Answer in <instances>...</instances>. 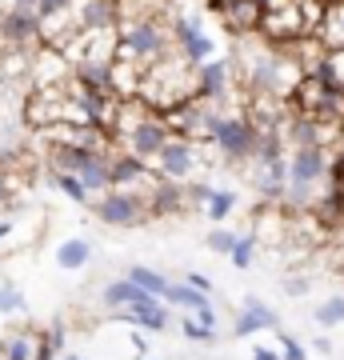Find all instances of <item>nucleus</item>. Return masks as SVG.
<instances>
[{"label":"nucleus","mask_w":344,"mask_h":360,"mask_svg":"<svg viewBox=\"0 0 344 360\" xmlns=\"http://www.w3.org/2000/svg\"><path fill=\"white\" fill-rule=\"evenodd\" d=\"M168 52H177V40H172V20L165 16V8L136 16V20H120V28H116V60L136 65L144 72L156 60H165Z\"/></svg>","instance_id":"1"},{"label":"nucleus","mask_w":344,"mask_h":360,"mask_svg":"<svg viewBox=\"0 0 344 360\" xmlns=\"http://www.w3.org/2000/svg\"><path fill=\"white\" fill-rule=\"evenodd\" d=\"M136 96L148 108H156V112H172V108H180L184 101L196 96V68L180 52H168L165 60H156L153 68H144Z\"/></svg>","instance_id":"2"},{"label":"nucleus","mask_w":344,"mask_h":360,"mask_svg":"<svg viewBox=\"0 0 344 360\" xmlns=\"http://www.w3.org/2000/svg\"><path fill=\"white\" fill-rule=\"evenodd\" d=\"M256 141H260V124H256L248 112L241 108H212V120H208V144H217L220 156L241 165V160H253Z\"/></svg>","instance_id":"3"},{"label":"nucleus","mask_w":344,"mask_h":360,"mask_svg":"<svg viewBox=\"0 0 344 360\" xmlns=\"http://www.w3.org/2000/svg\"><path fill=\"white\" fill-rule=\"evenodd\" d=\"M96 220L108 229H141L153 220V205H148V188H108L101 200L92 205Z\"/></svg>","instance_id":"4"},{"label":"nucleus","mask_w":344,"mask_h":360,"mask_svg":"<svg viewBox=\"0 0 344 360\" xmlns=\"http://www.w3.org/2000/svg\"><path fill=\"white\" fill-rule=\"evenodd\" d=\"M232 89H241L232 56H212V60L196 65V96H200V101H208L212 108L224 112L229 101H232Z\"/></svg>","instance_id":"5"},{"label":"nucleus","mask_w":344,"mask_h":360,"mask_svg":"<svg viewBox=\"0 0 344 360\" xmlns=\"http://www.w3.org/2000/svg\"><path fill=\"white\" fill-rule=\"evenodd\" d=\"M172 40H177V52L192 68L217 56V40L208 37V28H204L200 16H184V13L172 16Z\"/></svg>","instance_id":"6"},{"label":"nucleus","mask_w":344,"mask_h":360,"mask_svg":"<svg viewBox=\"0 0 344 360\" xmlns=\"http://www.w3.org/2000/svg\"><path fill=\"white\" fill-rule=\"evenodd\" d=\"M196 165H200V156H196V141H189V136H168V144L156 153L153 168L156 176H168V180H189L192 172H196Z\"/></svg>","instance_id":"7"},{"label":"nucleus","mask_w":344,"mask_h":360,"mask_svg":"<svg viewBox=\"0 0 344 360\" xmlns=\"http://www.w3.org/2000/svg\"><path fill=\"white\" fill-rule=\"evenodd\" d=\"M0 44H4L8 52L40 49V13L4 8V13H0Z\"/></svg>","instance_id":"8"},{"label":"nucleus","mask_w":344,"mask_h":360,"mask_svg":"<svg viewBox=\"0 0 344 360\" xmlns=\"http://www.w3.org/2000/svg\"><path fill=\"white\" fill-rule=\"evenodd\" d=\"M208 8L220 16V25L229 28L236 40L260 32V16H265V4L260 0H212Z\"/></svg>","instance_id":"9"},{"label":"nucleus","mask_w":344,"mask_h":360,"mask_svg":"<svg viewBox=\"0 0 344 360\" xmlns=\"http://www.w3.org/2000/svg\"><path fill=\"white\" fill-rule=\"evenodd\" d=\"M56 348L49 345L44 333H32V328H20V333H8L0 340V356L4 360H52Z\"/></svg>","instance_id":"10"},{"label":"nucleus","mask_w":344,"mask_h":360,"mask_svg":"<svg viewBox=\"0 0 344 360\" xmlns=\"http://www.w3.org/2000/svg\"><path fill=\"white\" fill-rule=\"evenodd\" d=\"M148 205H153V217H180L189 208V188L180 180L153 176L148 180Z\"/></svg>","instance_id":"11"},{"label":"nucleus","mask_w":344,"mask_h":360,"mask_svg":"<svg viewBox=\"0 0 344 360\" xmlns=\"http://www.w3.org/2000/svg\"><path fill=\"white\" fill-rule=\"evenodd\" d=\"M113 316L116 321L136 324V328H144V333H165L168 324H172V312H168V304L160 300V296L141 300V304H128V309H116Z\"/></svg>","instance_id":"12"},{"label":"nucleus","mask_w":344,"mask_h":360,"mask_svg":"<svg viewBox=\"0 0 344 360\" xmlns=\"http://www.w3.org/2000/svg\"><path fill=\"white\" fill-rule=\"evenodd\" d=\"M268 328H281V316L268 309L265 300H256V296H248L244 300V309L236 312V321H232V336H241V340H248V336L256 333H268Z\"/></svg>","instance_id":"13"},{"label":"nucleus","mask_w":344,"mask_h":360,"mask_svg":"<svg viewBox=\"0 0 344 360\" xmlns=\"http://www.w3.org/2000/svg\"><path fill=\"white\" fill-rule=\"evenodd\" d=\"M101 300H104V309L116 312V309H128V304H141V300H153V292H144L136 281L120 276V281H108V284H104Z\"/></svg>","instance_id":"14"},{"label":"nucleus","mask_w":344,"mask_h":360,"mask_svg":"<svg viewBox=\"0 0 344 360\" xmlns=\"http://www.w3.org/2000/svg\"><path fill=\"white\" fill-rule=\"evenodd\" d=\"M317 40H320L329 52L344 49V0H340V4H324L320 25H317Z\"/></svg>","instance_id":"15"},{"label":"nucleus","mask_w":344,"mask_h":360,"mask_svg":"<svg viewBox=\"0 0 344 360\" xmlns=\"http://www.w3.org/2000/svg\"><path fill=\"white\" fill-rule=\"evenodd\" d=\"M165 304L168 309H184V312H200L208 309L212 300H208V292H200V288H192L189 281H172L165 292Z\"/></svg>","instance_id":"16"},{"label":"nucleus","mask_w":344,"mask_h":360,"mask_svg":"<svg viewBox=\"0 0 344 360\" xmlns=\"http://www.w3.org/2000/svg\"><path fill=\"white\" fill-rule=\"evenodd\" d=\"M89 260H92V245L84 236H72V240H64V245L56 248V264H60L64 272H80Z\"/></svg>","instance_id":"17"},{"label":"nucleus","mask_w":344,"mask_h":360,"mask_svg":"<svg viewBox=\"0 0 344 360\" xmlns=\"http://www.w3.org/2000/svg\"><path fill=\"white\" fill-rule=\"evenodd\" d=\"M125 276H128V281H136V284H141V288H144V292H153V296H160V300H165V292H168V284H172V281H168V276H165V272H156V269H148V264H132V269H128Z\"/></svg>","instance_id":"18"},{"label":"nucleus","mask_w":344,"mask_h":360,"mask_svg":"<svg viewBox=\"0 0 344 360\" xmlns=\"http://www.w3.org/2000/svg\"><path fill=\"white\" fill-rule=\"evenodd\" d=\"M232 208H236V193L229 188H212V196L204 200V217L212 220V224H224L232 217Z\"/></svg>","instance_id":"19"},{"label":"nucleus","mask_w":344,"mask_h":360,"mask_svg":"<svg viewBox=\"0 0 344 360\" xmlns=\"http://www.w3.org/2000/svg\"><path fill=\"white\" fill-rule=\"evenodd\" d=\"M52 188L64 193L72 205H89V200H92V193L84 188V180H80L77 172H52Z\"/></svg>","instance_id":"20"},{"label":"nucleus","mask_w":344,"mask_h":360,"mask_svg":"<svg viewBox=\"0 0 344 360\" xmlns=\"http://www.w3.org/2000/svg\"><path fill=\"white\" fill-rule=\"evenodd\" d=\"M312 321H317L320 328H336V324H344V296H329L324 304H317Z\"/></svg>","instance_id":"21"},{"label":"nucleus","mask_w":344,"mask_h":360,"mask_svg":"<svg viewBox=\"0 0 344 360\" xmlns=\"http://www.w3.org/2000/svg\"><path fill=\"white\" fill-rule=\"evenodd\" d=\"M320 77L329 80L336 92H344V49H336V52H329L324 60H320V68H317Z\"/></svg>","instance_id":"22"},{"label":"nucleus","mask_w":344,"mask_h":360,"mask_svg":"<svg viewBox=\"0 0 344 360\" xmlns=\"http://www.w3.org/2000/svg\"><path fill=\"white\" fill-rule=\"evenodd\" d=\"M180 333H184V340H196V345H212V340H217V328H212V324H204V321H196L192 312H184Z\"/></svg>","instance_id":"23"},{"label":"nucleus","mask_w":344,"mask_h":360,"mask_svg":"<svg viewBox=\"0 0 344 360\" xmlns=\"http://www.w3.org/2000/svg\"><path fill=\"white\" fill-rule=\"evenodd\" d=\"M256 236L253 232H244V236H236V245H232V252H229V260L236 264V269H253V260H256Z\"/></svg>","instance_id":"24"},{"label":"nucleus","mask_w":344,"mask_h":360,"mask_svg":"<svg viewBox=\"0 0 344 360\" xmlns=\"http://www.w3.org/2000/svg\"><path fill=\"white\" fill-rule=\"evenodd\" d=\"M232 245H236V232L224 229V224H217V229L204 236V248H208V252H217V257H229Z\"/></svg>","instance_id":"25"},{"label":"nucleus","mask_w":344,"mask_h":360,"mask_svg":"<svg viewBox=\"0 0 344 360\" xmlns=\"http://www.w3.org/2000/svg\"><path fill=\"white\" fill-rule=\"evenodd\" d=\"M8 312H25V292L16 284H0V316Z\"/></svg>","instance_id":"26"},{"label":"nucleus","mask_w":344,"mask_h":360,"mask_svg":"<svg viewBox=\"0 0 344 360\" xmlns=\"http://www.w3.org/2000/svg\"><path fill=\"white\" fill-rule=\"evenodd\" d=\"M329 180H332V188L344 196V141L332 148V176Z\"/></svg>","instance_id":"27"},{"label":"nucleus","mask_w":344,"mask_h":360,"mask_svg":"<svg viewBox=\"0 0 344 360\" xmlns=\"http://www.w3.org/2000/svg\"><path fill=\"white\" fill-rule=\"evenodd\" d=\"M281 360H308V352L300 348V340L288 333H281Z\"/></svg>","instance_id":"28"},{"label":"nucleus","mask_w":344,"mask_h":360,"mask_svg":"<svg viewBox=\"0 0 344 360\" xmlns=\"http://www.w3.org/2000/svg\"><path fill=\"white\" fill-rule=\"evenodd\" d=\"M184 188H189V205H200V208L212 196V184H184Z\"/></svg>","instance_id":"29"},{"label":"nucleus","mask_w":344,"mask_h":360,"mask_svg":"<svg viewBox=\"0 0 344 360\" xmlns=\"http://www.w3.org/2000/svg\"><path fill=\"white\" fill-rule=\"evenodd\" d=\"M308 288H312V284H308L305 276H288V281H284V292L288 296H305Z\"/></svg>","instance_id":"30"},{"label":"nucleus","mask_w":344,"mask_h":360,"mask_svg":"<svg viewBox=\"0 0 344 360\" xmlns=\"http://www.w3.org/2000/svg\"><path fill=\"white\" fill-rule=\"evenodd\" d=\"M184 281H189L192 288H200V292H212V281H208V276H204V272H189V276H184Z\"/></svg>","instance_id":"31"},{"label":"nucleus","mask_w":344,"mask_h":360,"mask_svg":"<svg viewBox=\"0 0 344 360\" xmlns=\"http://www.w3.org/2000/svg\"><path fill=\"white\" fill-rule=\"evenodd\" d=\"M8 8H20V13H37L40 0H8Z\"/></svg>","instance_id":"32"},{"label":"nucleus","mask_w":344,"mask_h":360,"mask_svg":"<svg viewBox=\"0 0 344 360\" xmlns=\"http://www.w3.org/2000/svg\"><path fill=\"white\" fill-rule=\"evenodd\" d=\"M192 316H196V321H204V324H212V328H217V312H212V304H208V309H200V312H192Z\"/></svg>","instance_id":"33"},{"label":"nucleus","mask_w":344,"mask_h":360,"mask_svg":"<svg viewBox=\"0 0 344 360\" xmlns=\"http://www.w3.org/2000/svg\"><path fill=\"white\" fill-rule=\"evenodd\" d=\"M253 360H281V352H272V348H256Z\"/></svg>","instance_id":"34"},{"label":"nucleus","mask_w":344,"mask_h":360,"mask_svg":"<svg viewBox=\"0 0 344 360\" xmlns=\"http://www.w3.org/2000/svg\"><path fill=\"white\" fill-rule=\"evenodd\" d=\"M312 345H317V352H324V356L332 352V340H329V336H320V340H312Z\"/></svg>","instance_id":"35"},{"label":"nucleus","mask_w":344,"mask_h":360,"mask_svg":"<svg viewBox=\"0 0 344 360\" xmlns=\"http://www.w3.org/2000/svg\"><path fill=\"white\" fill-rule=\"evenodd\" d=\"M8 232H13V220H0V240H4Z\"/></svg>","instance_id":"36"},{"label":"nucleus","mask_w":344,"mask_h":360,"mask_svg":"<svg viewBox=\"0 0 344 360\" xmlns=\"http://www.w3.org/2000/svg\"><path fill=\"white\" fill-rule=\"evenodd\" d=\"M320 4H340V0H320Z\"/></svg>","instance_id":"37"},{"label":"nucleus","mask_w":344,"mask_h":360,"mask_svg":"<svg viewBox=\"0 0 344 360\" xmlns=\"http://www.w3.org/2000/svg\"><path fill=\"white\" fill-rule=\"evenodd\" d=\"M77 360H80V356H77Z\"/></svg>","instance_id":"38"}]
</instances>
